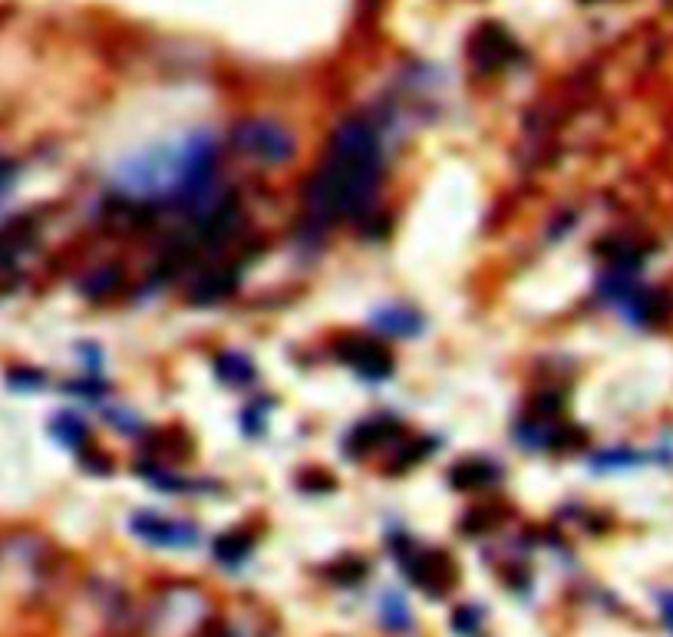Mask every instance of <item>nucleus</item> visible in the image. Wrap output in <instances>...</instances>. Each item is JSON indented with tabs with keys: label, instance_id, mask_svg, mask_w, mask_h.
<instances>
[{
	"label": "nucleus",
	"instance_id": "7ed1b4c3",
	"mask_svg": "<svg viewBox=\"0 0 673 637\" xmlns=\"http://www.w3.org/2000/svg\"><path fill=\"white\" fill-rule=\"evenodd\" d=\"M238 149L245 156L258 162H284L294 156V136L278 123H268V119H258V123H245L238 129Z\"/></svg>",
	"mask_w": 673,
	"mask_h": 637
},
{
	"label": "nucleus",
	"instance_id": "423d86ee",
	"mask_svg": "<svg viewBox=\"0 0 673 637\" xmlns=\"http://www.w3.org/2000/svg\"><path fill=\"white\" fill-rule=\"evenodd\" d=\"M373 321L383 334H393V337H413L423 331V317L410 307H380L377 314H373Z\"/></svg>",
	"mask_w": 673,
	"mask_h": 637
},
{
	"label": "nucleus",
	"instance_id": "0eeeda50",
	"mask_svg": "<svg viewBox=\"0 0 673 637\" xmlns=\"http://www.w3.org/2000/svg\"><path fill=\"white\" fill-rule=\"evenodd\" d=\"M383 621L390 624L393 631H406L410 628V608L400 595H386L383 598Z\"/></svg>",
	"mask_w": 673,
	"mask_h": 637
},
{
	"label": "nucleus",
	"instance_id": "39448f33",
	"mask_svg": "<svg viewBox=\"0 0 673 637\" xmlns=\"http://www.w3.org/2000/svg\"><path fill=\"white\" fill-rule=\"evenodd\" d=\"M344 357L347 364L357 373H363L367 380H383L393 373V360L377 340H350V344H344Z\"/></svg>",
	"mask_w": 673,
	"mask_h": 637
},
{
	"label": "nucleus",
	"instance_id": "20e7f679",
	"mask_svg": "<svg viewBox=\"0 0 673 637\" xmlns=\"http://www.w3.org/2000/svg\"><path fill=\"white\" fill-rule=\"evenodd\" d=\"M132 532L139 538H146L149 545H162V548H189L198 542L195 525L162 519V515H149V512H142L132 519Z\"/></svg>",
	"mask_w": 673,
	"mask_h": 637
},
{
	"label": "nucleus",
	"instance_id": "1a4fd4ad",
	"mask_svg": "<svg viewBox=\"0 0 673 637\" xmlns=\"http://www.w3.org/2000/svg\"><path fill=\"white\" fill-rule=\"evenodd\" d=\"M660 608H664V621L670 624V631H673V595L660 598Z\"/></svg>",
	"mask_w": 673,
	"mask_h": 637
},
{
	"label": "nucleus",
	"instance_id": "f257e3e1",
	"mask_svg": "<svg viewBox=\"0 0 673 637\" xmlns=\"http://www.w3.org/2000/svg\"><path fill=\"white\" fill-rule=\"evenodd\" d=\"M380 139L377 129L363 119H350L334 133V146L314 182L311 208L321 218L360 215L373 202L380 185Z\"/></svg>",
	"mask_w": 673,
	"mask_h": 637
},
{
	"label": "nucleus",
	"instance_id": "6e6552de",
	"mask_svg": "<svg viewBox=\"0 0 673 637\" xmlns=\"http://www.w3.org/2000/svg\"><path fill=\"white\" fill-rule=\"evenodd\" d=\"M218 373L231 383H245V380L255 377V370H251L248 360H241V357H225L222 364H218Z\"/></svg>",
	"mask_w": 673,
	"mask_h": 637
},
{
	"label": "nucleus",
	"instance_id": "f03ea898",
	"mask_svg": "<svg viewBox=\"0 0 673 637\" xmlns=\"http://www.w3.org/2000/svg\"><path fill=\"white\" fill-rule=\"evenodd\" d=\"M215 162V139L208 133H195L169 149H156L123 162L116 182L132 199H202L212 185Z\"/></svg>",
	"mask_w": 673,
	"mask_h": 637
}]
</instances>
